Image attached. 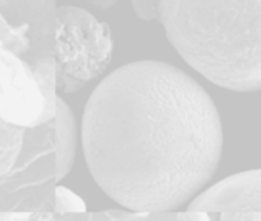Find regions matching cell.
Masks as SVG:
<instances>
[{
    "instance_id": "obj_11",
    "label": "cell",
    "mask_w": 261,
    "mask_h": 221,
    "mask_svg": "<svg viewBox=\"0 0 261 221\" xmlns=\"http://www.w3.org/2000/svg\"><path fill=\"white\" fill-rule=\"evenodd\" d=\"M136 16L145 22L159 20L160 0H130Z\"/></svg>"
},
{
    "instance_id": "obj_13",
    "label": "cell",
    "mask_w": 261,
    "mask_h": 221,
    "mask_svg": "<svg viewBox=\"0 0 261 221\" xmlns=\"http://www.w3.org/2000/svg\"><path fill=\"white\" fill-rule=\"evenodd\" d=\"M212 215L204 210H185L175 212V221H215Z\"/></svg>"
},
{
    "instance_id": "obj_14",
    "label": "cell",
    "mask_w": 261,
    "mask_h": 221,
    "mask_svg": "<svg viewBox=\"0 0 261 221\" xmlns=\"http://www.w3.org/2000/svg\"><path fill=\"white\" fill-rule=\"evenodd\" d=\"M86 2H88L89 5L98 8V10H108V8H111V7H114V5L118 2V0H86Z\"/></svg>"
},
{
    "instance_id": "obj_1",
    "label": "cell",
    "mask_w": 261,
    "mask_h": 221,
    "mask_svg": "<svg viewBox=\"0 0 261 221\" xmlns=\"http://www.w3.org/2000/svg\"><path fill=\"white\" fill-rule=\"evenodd\" d=\"M86 164L98 187L130 212H172L215 174L218 109L181 69L157 60L117 68L89 95L82 119Z\"/></svg>"
},
{
    "instance_id": "obj_2",
    "label": "cell",
    "mask_w": 261,
    "mask_h": 221,
    "mask_svg": "<svg viewBox=\"0 0 261 221\" xmlns=\"http://www.w3.org/2000/svg\"><path fill=\"white\" fill-rule=\"evenodd\" d=\"M159 22L180 57L214 85L261 89V0H160Z\"/></svg>"
},
{
    "instance_id": "obj_5",
    "label": "cell",
    "mask_w": 261,
    "mask_h": 221,
    "mask_svg": "<svg viewBox=\"0 0 261 221\" xmlns=\"http://www.w3.org/2000/svg\"><path fill=\"white\" fill-rule=\"evenodd\" d=\"M0 120L20 128L53 122L39 81L22 56L0 42Z\"/></svg>"
},
{
    "instance_id": "obj_8",
    "label": "cell",
    "mask_w": 261,
    "mask_h": 221,
    "mask_svg": "<svg viewBox=\"0 0 261 221\" xmlns=\"http://www.w3.org/2000/svg\"><path fill=\"white\" fill-rule=\"evenodd\" d=\"M53 212L59 215H69V213H85L88 207L82 197L65 186H56L54 197H53Z\"/></svg>"
},
{
    "instance_id": "obj_7",
    "label": "cell",
    "mask_w": 261,
    "mask_h": 221,
    "mask_svg": "<svg viewBox=\"0 0 261 221\" xmlns=\"http://www.w3.org/2000/svg\"><path fill=\"white\" fill-rule=\"evenodd\" d=\"M54 148H56V180H63L72 169L77 152V125L71 107L63 98L56 101L54 114Z\"/></svg>"
},
{
    "instance_id": "obj_4",
    "label": "cell",
    "mask_w": 261,
    "mask_h": 221,
    "mask_svg": "<svg viewBox=\"0 0 261 221\" xmlns=\"http://www.w3.org/2000/svg\"><path fill=\"white\" fill-rule=\"evenodd\" d=\"M114 40L106 23L79 7L56 10L53 56L57 88L71 94L108 68Z\"/></svg>"
},
{
    "instance_id": "obj_12",
    "label": "cell",
    "mask_w": 261,
    "mask_h": 221,
    "mask_svg": "<svg viewBox=\"0 0 261 221\" xmlns=\"http://www.w3.org/2000/svg\"><path fill=\"white\" fill-rule=\"evenodd\" d=\"M220 221H261L259 210H229L221 212Z\"/></svg>"
},
{
    "instance_id": "obj_6",
    "label": "cell",
    "mask_w": 261,
    "mask_h": 221,
    "mask_svg": "<svg viewBox=\"0 0 261 221\" xmlns=\"http://www.w3.org/2000/svg\"><path fill=\"white\" fill-rule=\"evenodd\" d=\"M189 210L221 213L229 210L261 212V169L227 177L195 197Z\"/></svg>"
},
{
    "instance_id": "obj_10",
    "label": "cell",
    "mask_w": 261,
    "mask_h": 221,
    "mask_svg": "<svg viewBox=\"0 0 261 221\" xmlns=\"http://www.w3.org/2000/svg\"><path fill=\"white\" fill-rule=\"evenodd\" d=\"M0 14H2L14 28L28 30L27 19V4L25 0H0Z\"/></svg>"
},
{
    "instance_id": "obj_9",
    "label": "cell",
    "mask_w": 261,
    "mask_h": 221,
    "mask_svg": "<svg viewBox=\"0 0 261 221\" xmlns=\"http://www.w3.org/2000/svg\"><path fill=\"white\" fill-rule=\"evenodd\" d=\"M0 42L7 45L17 56H22L28 49V30L14 28L0 14Z\"/></svg>"
},
{
    "instance_id": "obj_3",
    "label": "cell",
    "mask_w": 261,
    "mask_h": 221,
    "mask_svg": "<svg viewBox=\"0 0 261 221\" xmlns=\"http://www.w3.org/2000/svg\"><path fill=\"white\" fill-rule=\"evenodd\" d=\"M56 186L54 123L0 120V212H53Z\"/></svg>"
}]
</instances>
